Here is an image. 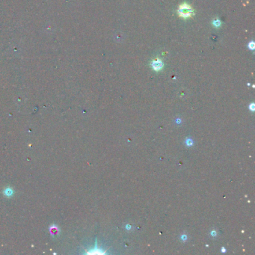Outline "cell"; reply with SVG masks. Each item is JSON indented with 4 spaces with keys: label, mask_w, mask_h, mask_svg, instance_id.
I'll use <instances>...</instances> for the list:
<instances>
[{
    "label": "cell",
    "mask_w": 255,
    "mask_h": 255,
    "mask_svg": "<svg viewBox=\"0 0 255 255\" xmlns=\"http://www.w3.org/2000/svg\"><path fill=\"white\" fill-rule=\"evenodd\" d=\"M192 11H191V8L189 6L184 5L183 6H181L179 9V14L183 17H187L190 16Z\"/></svg>",
    "instance_id": "6da1fadb"
},
{
    "label": "cell",
    "mask_w": 255,
    "mask_h": 255,
    "mask_svg": "<svg viewBox=\"0 0 255 255\" xmlns=\"http://www.w3.org/2000/svg\"><path fill=\"white\" fill-rule=\"evenodd\" d=\"M162 68V63L160 61H155L153 63V68L155 70H159Z\"/></svg>",
    "instance_id": "7a4b0ae2"
}]
</instances>
